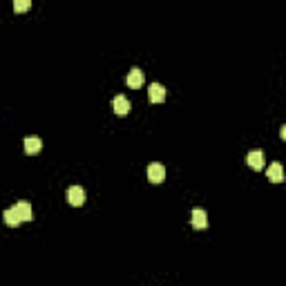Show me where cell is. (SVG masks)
I'll list each match as a JSON object with an SVG mask.
<instances>
[{
  "label": "cell",
  "mask_w": 286,
  "mask_h": 286,
  "mask_svg": "<svg viewBox=\"0 0 286 286\" xmlns=\"http://www.w3.org/2000/svg\"><path fill=\"white\" fill-rule=\"evenodd\" d=\"M190 224H193L195 231H204L206 226H208L206 210L204 208H193V213H190Z\"/></svg>",
  "instance_id": "7a4b0ae2"
},
{
  "label": "cell",
  "mask_w": 286,
  "mask_h": 286,
  "mask_svg": "<svg viewBox=\"0 0 286 286\" xmlns=\"http://www.w3.org/2000/svg\"><path fill=\"white\" fill-rule=\"evenodd\" d=\"M2 219H5V224H7V226H11V228H16V226H20V224H22V221L18 219V214L14 213L11 208H7L5 213H2Z\"/></svg>",
  "instance_id": "8fae6325"
},
{
  "label": "cell",
  "mask_w": 286,
  "mask_h": 286,
  "mask_svg": "<svg viewBox=\"0 0 286 286\" xmlns=\"http://www.w3.org/2000/svg\"><path fill=\"white\" fill-rule=\"evenodd\" d=\"M148 179L152 183H163L165 181V168L161 163H150L148 165Z\"/></svg>",
  "instance_id": "277c9868"
},
{
  "label": "cell",
  "mask_w": 286,
  "mask_h": 286,
  "mask_svg": "<svg viewBox=\"0 0 286 286\" xmlns=\"http://www.w3.org/2000/svg\"><path fill=\"white\" fill-rule=\"evenodd\" d=\"M112 107H114V112L119 116H125L127 112H130V107H132V103H130L123 94H119V96H114V101H112Z\"/></svg>",
  "instance_id": "8992f818"
},
{
  "label": "cell",
  "mask_w": 286,
  "mask_h": 286,
  "mask_svg": "<svg viewBox=\"0 0 286 286\" xmlns=\"http://www.w3.org/2000/svg\"><path fill=\"white\" fill-rule=\"evenodd\" d=\"M246 163L253 168V170H262L264 168V152L262 150H250L246 154Z\"/></svg>",
  "instance_id": "5b68a950"
},
{
  "label": "cell",
  "mask_w": 286,
  "mask_h": 286,
  "mask_svg": "<svg viewBox=\"0 0 286 286\" xmlns=\"http://www.w3.org/2000/svg\"><path fill=\"white\" fill-rule=\"evenodd\" d=\"M43 150V141L40 137H27L25 139V152L27 154H38Z\"/></svg>",
  "instance_id": "30bf717a"
},
{
  "label": "cell",
  "mask_w": 286,
  "mask_h": 286,
  "mask_svg": "<svg viewBox=\"0 0 286 286\" xmlns=\"http://www.w3.org/2000/svg\"><path fill=\"white\" fill-rule=\"evenodd\" d=\"M125 83H127V88H132V89L141 88L143 85V72L139 70V67H132L130 74H127V78H125Z\"/></svg>",
  "instance_id": "ba28073f"
},
{
  "label": "cell",
  "mask_w": 286,
  "mask_h": 286,
  "mask_svg": "<svg viewBox=\"0 0 286 286\" xmlns=\"http://www.w3.org/2000/svg\"><path fill=\"white\" fill-rule=\"evenodd\" d=\"M29 7H32V2H29V0H16V2H14V11H16V14L27 11Z\"/></svg>",
  "instance_id": "7c38bea8"
},
{
  "label": "cell",
  "mask_w": 286,
  "mask_h": 286,
  "mask_svg": "<svg viewBox=\"0 0 286 286\" xmlns=\"http://www.w3.org/2000/svg\"><path fill=\"white\" fill-rule=\"evenodd\" d=\"M266 177H268L273 183H282V181H284V168H282V163H270L268 170H266Z\"/></svg>",
  "instance_id": "9c48e42d"
},
{
  "label": "cell",
  "mask_w": 286,
  "mask_h": 286,
  "mask_svg": "<svg viewBox=\"0 0 286 286\" xmlns=\"http://www.w3.org/2000/svg\"><path fill=\"white\" fill-rule=\"evenodd\" d=\"M11 210L18 214V219L20 221H32V217H34L32 204H29V201H18V204L11 206Z\"/></svg>",
  "instance_id": "3957f363"
},
{
  "label": "cell",
  "mask_w": 286,
  "mask_h": 286,
  "mask_svg": "<svg viewBox=\"0 0 286 286\" xmlns=\"http://www.w3.org/2000/svg\"><path fill=\"white\" fill-rule=\"evenodd\" d=\"M65 197H67V204L70 206H83V201H85V190H83L81 186H70Z\"/></svg>",
  "instance_id": "6da1fadb"
},
{
  "label": "cell",
  "mask_w": 286,
  "mask_h": 286,
  "mask_svg": "<svg viewBox=\"0 0 286 286\" xmlns=\"http://www.w3.org/2000/svg\"><path fill=\"white\" fill-rule=\"evenodd\" d=\"M148 99L152 101V103H163L165 101V88L161 85V83H152L148 89Z\"/></svg>",
  "instance_id": "52a82bcc"
}]
</instances>
